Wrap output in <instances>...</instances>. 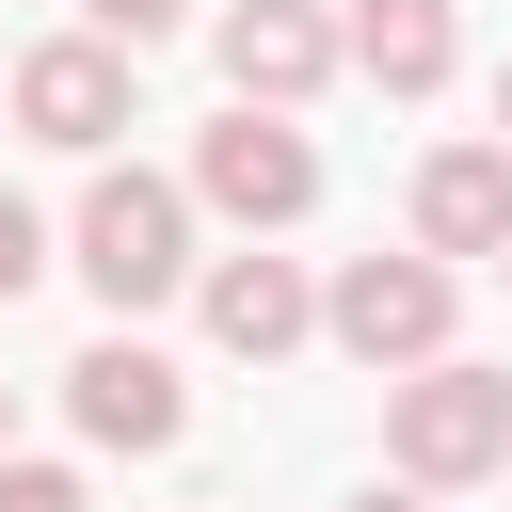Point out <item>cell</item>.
Here are the masks:
<instances>
[{
  "label": "cell",
  "mask_w": 512,
  "mask_h": 512,
  "mask_svg": "<svg viewBox=\"0 0 512 512\" xmlns=\"http://www.w3.org/2000/svg\"><path fill=\"white\" fill-rule=\"evenodd\" d=\"M64 256H80V288H96L112 320H144V304H176V288L208 272V256H192V192H176V176H144V160H112V176L80 192Z\"/></svg>",
  "instance_id": "cell-1"
},
{
  "label": "cell",
  "mask_w": 512,
  "mask_h": 512,
  "mask_svg": "<svg viewBox=\"0 0 512 512\" xmlns=\"http://www.w3.org/2000/svg\"><path fill=\"white\" fill-rule=\"evenodd\" d=\"M384 464H400V480H432V496L496 480V464H512V384H496V368H464V352L400 368V384H384Z\"/></svg>",
  "instance_id": "cell-2"
},
{
  "label": "cell",
  "mask_w": 512,
  "mask_h": 512,
  "mask_svg": "<svg viewBox=\"0 0 512 512\" xmlns=\"http://www.w3.org/2000/svg\"><path fill=\"white\" fill-rule=\"evenodd\" d=\"M192 208H224L240 240H288V224L320 208V144H304L272 96H240V112L192 144Z\"/></svg>",
  "instance_id": "cell-3"
},
{
  "label": "cell",
  "mask_w": 512,
  "mask_h": 512,
  "mask_svg": "<svg viewBox=\"0 0 512 512\" xmlns=\"http://www.w3.org/2000/svg\"><path fill=\"white\" fill-rule=\"evenodd\" d=\"M448 304H464V288H448V256L416 240V256H352V272L320 288V336H336L352 368H432V352H448Z\"/></svg>",
  "instance_id": "cell-4"
},
{
  "label": "cell",
  "mask_w": 512,
  "mask_h": 512,
  "mask_svg": "<svg viewBox=\"0 0 512 512\" xmlns=\"http://www.w3.org/2000/svg\"><path fill=\"white\" fill-rule=\"evenodd\" d=\"M128 64H144V48H112V32H48V48L16 64V128L64 144V160L128 144V128H144V80H128Z\"/></svg>",
  "instance_id": "cell-5"
},
{
  "label": "cell",
  "mask_w": 512,
  "mask_h": 512,
  "mask_svg": "<svg viewBox=\"0 0 512 512\" xmlns=\"http://www.w3.org/2000/svg\"><path fill=\"white\" fill-rule=\"evenodd\" d=\"M64 416H80V448H128V464H144V448L192 432V384H176L144 336H96V352L64 368Z\"/></svg>",
  "instance_id": "cell-6"
},
{
  "label": "cell",
  "mask_w": 512,
  "mask_h": 512,
  "mask_svg": "<svg viewBox=\"0 0 512 512\" xmlns=\"http://www.w3.org/2000/svg\"><path fill=\"white\" fill-rule=\"evenodd\" d=\"M208 48H224V96H272V112H304V96L352 64V32H336L320 0H224Z\"/></svg>",
  "instance_id": "cell-7"
},
{
  "label": "cell",
  "mask_w": 512,
  "mask_h": 512,
  "mask_svg": "<svg viewBox=\"0 0 512 512\" xmlns=\"http://www.w3.org/2000/svg\"><path fill=\"white\" fill-rule=\"evenodd\" d=\"M192 304H208V336H224L240 368H272V352H304V336H320V288H304L288 256H256V240H240V256H208V272H192Z\"/></svg>",
  "instance_id": "cell-8"
},
{
  "label": "cell",
  "mask_w": 512,
  "mask_h": 512,
  "mask_svg": "<svg viewBox=\"0 0 512 512\" xmlns=\"http://www.w3.org/2000/svg\"><path fill=\"white\" fill-rule=\"evenodd\" d=\"M416 240L464 272V256H512V144H432L416 160Z\"/></svg>",
  "instance_id": "cell-9"
},
{
  "label": "cell",
  "mask_w": 512,
  "mask_h": 512,
  "mask_svg": "<svg viewBox=\"0 0 512 512\" xmlns=\"http://www.w3.org/2000/svg\"><path fill=\"white\" fill-rule=\"evenodd\" d=\"M336 32H352V80H384V96H432L464 64V16L448 0H352Z\"/></svg>",
  "instance_id": "cell-10"
},
{
  "label": "cell",
  "mask_w": 512,
  "mask_h": 512,
  "mask_svg": "<svg viewBox=\"0 0 512 512\" xmlns=\"http://www.w3.org/2000/svg\"><path fill=\"white\" fill-rule=\"evenodd\" d=\"M0 512H96V496H80V464H16L0 448Z\"/></svg>",
  "instance_id": "cell-11"
},
{
  "label": "cell",
  "mask_w": 512,
  "mask_h": 512,
  "mask_svg": "<svg viewBox=\"0 0 512 512\" xmlns=\"http://www.w3.org/2000/svg\"><path fill=\"white\" fill-rule=\"evenodd\" d=\"M176 16H192V0H80V32H112V48H160Z\"/></svg>",
  "instance_id": "cell-12"
},
{
  "label": "cell",
  "mask_w": 512,
  "mask_h": 512,
  "mask_svg": "<svg viewBox=\"0 0 512 512\" xmlns=\"http://www.w3.org/2000/svg\"><path fill=\"white\" fill-rule=\"evenodd\" d=\"M32 272H48V224H32V208H16V192H0V304H16V288H32Z\"/></svg>",
  "instance_id": "cell-13"
},
{
  "label": "cell",
  "mask_w": 512,
  "mask_h": 512,
  "mask_svg": "<svg viewBox=\"0 0 512 512\" xmlns=\"http://www.w3.org/2000/svg\"><path fill=\"white\" fill-rule=\"evenodd\" d=\"M352 512H432V480H400V496H384V480H368V496H352Z\"/></svg>",
  "instance_id": "cell-14"
},
{
  "label": "cell",
  "mask_w": 512,
  "mask_h": 512,
  "mask_svg": "<svg viewBox=\"0 0 512 512\" xmlns=\"http://www.w3.org/2000/svg\"><path fill=\"white\" fill-rule=\"evenodd\" d=\"M496 144H512V64H496Z\"/></svg>",
  "instance_id": "cell-15"
},
{
  "label": "cell",
  "mask_w": 512,
  "mask_h": 512,
  "mask_svg": "<svg viewBox=\"0 0 512 512\" xmlns=\"http://www.w3.org/2000/svg\"><path fill=\"white\" fill-rule=\"evenodd\" d=\"M0 448H16V384H0Z\"/></svg>",
  "instance_id": "cell-16"
},
{
  "label": "cell",
  "mask_w": 512,
  "mask_h": 512,
  "mask_svg": "<svg viewBox=\"0 0 512 512\" xmlns=\"http://www.w3.org/2000/svg\"><path fill=\"white\" fill-rule=\"evenodd\" d=\"M496 272H512V256H496Z\"/></svg>",
  "instance_id": "cell-17"
}]
</instances>
